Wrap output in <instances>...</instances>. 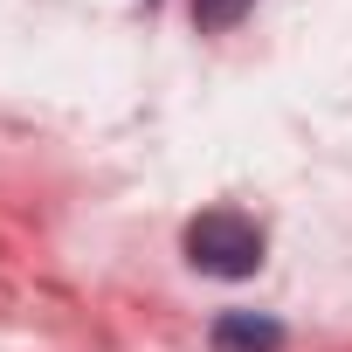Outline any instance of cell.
Instances as JSON below:
<instances>
[{"mask_svg":"<svg viewBox=\"0 0 352 352\" xmlns=\"http://www.w3.org/2000/svg\"><path fill=\"white\" fill-rule=\"evenodd\" d=\"M249 8H256V0H194V21L201 28H235Z\"/></svg>","mask_w":352,"mask_h":352,"instance_id":"cell-3","label":"cell"},{"mask_svg":"<svg viewBox=\"0 0 352 352\" xmlns=\"http://www.w3.org/2000/svg\"><path fill=\"white\" fill-rule=\"evenodd\" d=\"M208 352H283V324L263 311H221L208 331Z\"/></svg>","mask_w":352,"mask_h":352,"instance_id":"cell-2","label":"cell"},{"mask_svg":"<svg viewBox=\"0 0 352 352\" xmlns=\"http://www.w3.org/2000/svg\"><path fill=\"white\" fill-rule=\"evenodd\" d=\"M187 263L208 276H256L263 270V228L235 208H214L187 228Z\"/></svg>","mask_w":352,"mask_h":352,"instance_id":"cell-1","label":"cell"}]
</instances>
